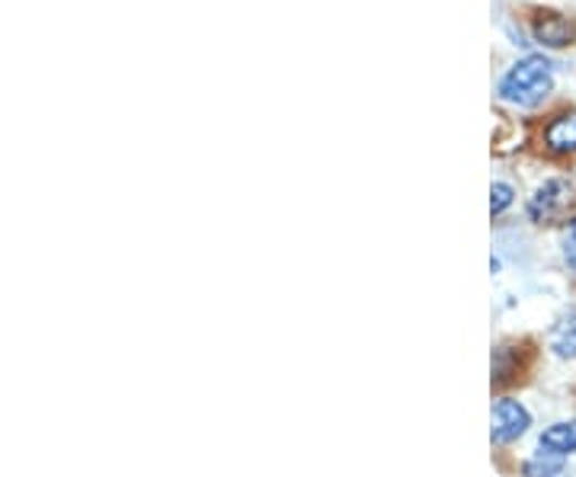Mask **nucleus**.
Listing matches in <instances>:
<instances>
[{
	"instance_id": "f257e3e1",
	"label": "nucleus",
	"mask_w": 576,
	"mask_h": 477,
	"mask_svg": "<svg viewBox=\"0 0 576 477\" xmlns=\"http://www.w3.org/2000/svg\"><path fill=\"white\" fill-rule=\"evenodd\" d=\"M554 91V64L542 55L519 59L500 81V99L515 109H538Z\"/></svg>"
},
{
	"instance_id": "f03ea898",
	"label": "nucleus",
	"mask_w": 576,
	"mask_h": 477,
	"mask_svg": "<svg viewBox=\"0 0 576 477\" xmlns=\"http://www.w3.org/2000/svg\"><path fill=\"white\" fill-rule=\"evenodd\" d=\"M532 411L519 398L500 394L490 407V443L493 448H512L532 433Z\"/></svg>"
},
{
	"instance_id": "7ed1b4c3",
	"label": "nucleus",
	"mask_w": 576,
	"mask_h": 477,
	"mask_svg": "<svg viewBox=\"0 0 576 477\" xmlns=\"http://www.w3.org/2000/svg\"><path fill=\"white\" fill-rule=\"evenodd\" d=\"M570 199H574L570 180H564V177H547L542 187L529 195V202H525V215H529V222L535 224L554 222V219L567 209Z\"/></svg>"
},
{
	"instance_id": "20e7f679",
	"label": "nucleus",
	"mask_w": 576,
	"mask_h": 477,
	"mask_svg": "<svg viewBox=\"0 0 576 477\" xmlns=\"http://www.w3.org/2000/svg\"><path fill=\"white\" fill-rule=\"evenodd\" d=\"M542 145L554 158H570L576 155V109H564L544 123Z\"/></svg>"
},
{
	"instance_id": "39448f33",
	"label": "nucleus",
	"mask_w": 576,
	"mask_h": 477,
	"mask_svg": "<svg viewBox=\"0 0 576 477\" xmlns=\"http://www.w3.org/2000/svg\"><path fill=\"white\" fill-rule=\"evenodd\" d=\"M535 452L554 455V458H574L576 455V414L547 423L535 436Z\"/></svg>"
},
{
	"instance_id": "423d86ee",
	"label": "nucleus",
	"mask_w": 576,
	"mask_h": 477,
	"mask_svg": "<svg viewBox=\"0 0 576 477\" xmlns=\"http://www.w3.org/2000/svg\"><path fill=\"white\" fill-rule=\"evenodd\" d=\"M544 347L561 362H576V308H567L551 320Z\"/></svg>"
},
{
	"instance_id": "0eeeda50",
	"label": "nucleus",
	"mask_w": 576,
	"mask_h": 477,
	"mask_svg": "<svg viewBox=\"0 0 576 477\" xmlns=\"http://www.w3.org/2000/svg\"><path fill=\"white\" fill-rule=\"evenodd\" d=\"M532 35H535V42L544 45V49H567V45H574L576 30L567 17L547 10V13H538V17H535Z\"/></svg>"
},
{
	"instance_id": "6e6552de",
	"label": "nucleus",
	"mask_w": 576,
	"mask_h": 477,
	"mask_svg": "<svg viewBox=\"0 0 576 477\" xmlns=\"http://www.w3.org/2000/svg\"><path fill=\"white\" fill-rule=\"evenodd\" d=\"M519 359H522V347L519 343H500L493 350V388H506L510 382H515L519 375Z\"/></svg>"
},
{
	"instance_id": "1a4fd4ad",
	"label": "nucleus",
	"mask_w": 576,
	"mask_h": 477,
	"mask_svg": "<svg viewBox=\"0 0 576 477\" xmlns=\"http://www.w3.org/2000/svg\"><path fill=\"white\" fill-rule=\"evenodd\" d=\"M519 477H570V468L564 458L544 455V452H532L529 458L519 462Z\"/></svg>"
},
{
	"instance_id": "9d476101",
	"label": "nucleus",
	"mask_w": 576,
	"mask_h": 477,
	"mask_svg": "<svg viewBox=\"0 0 576 477\" xmlns=\"http://www.w3.org/2000/svg\"><path fill=\"white\" fill-rule=\"evenodd\" d=\"M561 263L576 279V215L561 224Z\"/></svg>"
},
{
	"instance_id": "9b49d317",
	"label": "nucleus",
	"mask_w": 576,
	"mask_h": 477,
	"mask_svg": "<svg viewBox=\"0 0 576 477\" xmlns=\"http://www.w3.org/2000/svg\"><path fill=\"white\" fill-rule=\"evenodd\" d=\"M512 202H515V190H512V183L497 180V183L490 187V215H493V219H503V215L512 209Z\"/></svg>"
}]
</instances>
